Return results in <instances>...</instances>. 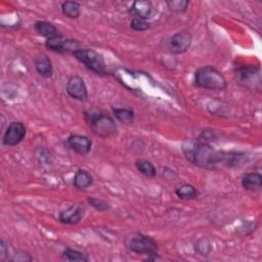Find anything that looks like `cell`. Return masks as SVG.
Masks as SVG:
<instances>
[{"instance_id": "cell-8", "label": "cell", "mask_w": 262, "mask_h": 262, "mask_svg": "<svg viewBox=\"0 0 262 262\" xmlns=\"http://www.w3.org/2000/svg\"><path fill=\"white\" fill-rule=\"evenodd\" d=\"M66 91L72 98L80 101H84L88 97V91L85 82L78 75H74L69 78Z\"/></svg>"}, {"instance_id": "cell-18", "label": "cell", "mask_w": 262, "mask_h": 262, "mask_svg": "<svg viewBox=\"0 0 262 262\" xmlns=\"http://www.w3.org/2000/svg\"><path fill=\"white\" fill-rule=\"evenodd\" d=\"M61 12L70 18H77L81 14V5L76 1H64L61 3Z\"/></svg>"}, {"instance_id": "cell-16", "label": "cell", "mask_w": 262, "mask_h": 262, "mask_svg": "<svg viewBox=\"0 0 262 262\" xmlns=\"http://www.w3.org/2000/svg\"><path fill=\"white\" fill-rule=\"evenodd\" d=\"M34 29L40 36L45 37L47 39L60 34L59 31L57 30V28L53 24L45 21V20L36 21L34 24Z\"/></svg>"}, {"instance_id": "cell-7", "label": "cell", "mask_w": 262, "mask_h": 262, "mask_svg": "<svg viewBox=\"0 0 262 262\" xmlns=\"http://www.w3.org/2000/svg\"><path fill=\"white\" fill-rule=\"evenodd\" d=\"M27 134V128L24 123L19 121H13L7 126L3 137L2 143L6 146H14L20 143Z\"/></svg>"}, {"instance_id": "cell-12", "label": "cell", "mask_w": 262, "mask_h": 262, "mask_svg": "<svg viewBox=\"0 0 262 262\" xmlns=\"http://www.w3.org/2000/svg\"><path fill=\"white\" fill-rule=\"evenodd\" d=\"M130 11L135 16V18H140L145 20L151 17V15L155 12V9L151 2L146 0H137L132 3Z\"/></svg>"}, {"instance_id": "cell-11", "label": "cell", "mask_w": 262, "mask_h": 262, "mask_svg": "<svg viewBox=\"0 0 262 262\" xmlns=\"http://www.w3.org/2000/svg\"><path fill=\"white\" fill-rule=\"evenodd\" d=\"M84 217V209L78 205H73L59 213V221L66 224H78Z\"/></svg>"}, {"instance_id": "cell-2", "label": "cell", "mask_w": 262, "mask_h": 262, "mask_svg": "<svg viewBox=\"0 0 262 262\" xmlns=\"http://www.w3.org/2000/svg\"><path fill=\"white\" fill-rule=\"evenodd\" d=\"M194 84L207 90H224L227 82L222 73L212 66L199 68L194 73Z\"/></svg>"}, {"instance_id": "cell-23", "label": "cell", "mask_w": 262, "mask_h": 262, "mask_svg": "<svg viewBox=\"0 0 262 262\" xmlns=\"http://www.w3.org/2000/svg\"><path fill=\"white\" fill-rule=\"evenodd\" d=\"M88 203L94 208L96 209L97 211H100V212H103V211H107L111 206L108 203H106L105 201L103 200H100V199H97V198H89L88 200Z\"/></svg>"}, {"instance_id": "cell-20", "label": "cell", "mask_w": 262, "mask_h": 262, "mask_svg": "<svg viewBox=\"0 0 262 262\" xmlns=\"http://www.w3.org/2000/svg\"><path fill=\"white\" fill-rule=\"evenodd\" d=\"M135 167L136 169L143 174L144 176L147 177H155L157 174V170L156 167L154 166V164L148 161V160H144V159H139L135 162Z\"/></svg>"}, {"instance_id": "cell-1", "label": "cell", "mask_w": 262, "mask_h": 262, "mask_svg": "<svg viewBox=\"0 0 262 262\" xmlns=\"http://www.w3.org/2000/svg\"><path fill=\"white\" fill-rule=\"evenodd\" d=\"M182 151L190 163L201 168L214 169L222 163L223 152L215 150L208 143L186 140L182 145Z\"/></svg>"}, {"instance_id": "cell-14", "label": "cell", "mask_w": 262, "mask_h": 262, "mask_svg": "<svg viewBox=\"0 0 262 262\" xmlns=\"http://www.w3.org/2000/svg\"><path fill=\"white\" fill-rule=\"evenodd\" d=\"M34 63H35L36 71L42 77L49 78L52 76V74H53L52 62L45 54H41V55L37 56L34 60Z\"/></svg>"}, {"instance_id": "cell-25", "label": "cell", "mask_w": 262, "mask_h": 262, "mask_svg": "<svg viewBox=\"0 0 262 262\" xmlns=\"http://www.w3.org/2000/svg\"><path fill=\"white\" fill-rule=\"evenodd\" d=\"M28 254H15L14 257L11 259V261H31L32 258L31 257H27Z\"/></svg>"}, {"instance_id": "cell-13", "label": "cell", "mask_w": 262, "mask_h": 262, "mask_svg": "<svg viewBox=\"0 0 262 262\" xmlns=\"http://www.w3.org/2000/svg\"><path fill=\"white\" fill-rule=\"evenodd\" d=\"M241 181H242V186L246 190H250V191L259 190L262 186V176L258 172H249L244 174Z\"/></svg>"}, {"instance_id": "cell-17", "label": "cell", "mask_w": 262, "mask_h": 262, "mask_svg": "<svg viewBox=\"0 0 262 262\" xmlns=\"http://www.w3.org/2000/svg\"><path fill=\"white\" fill-rule=\"evenodd\" d=\"M175 193L179 199L185 201L195 199L199 195V191L196 190V188L193 185L187 183L177 186L175 189Z\"/></svg>"}, {"instance_id": "cell-24", "label": "cell", "mask_w": 262, "mask_h": 262, "mask_svg": "<svg viewBox=\"0 0 262 262\" xmlns=\"http://www.w3.org/2000/svg\"><path fill=\"white\" fill-rule=\"evenodd\" d=\"M130 27L136 32H143V31H146L150 28V24L147 23L144 19L134 17L130 23Z\"/></svg>"}, {"instance_id": "cell-5", "label": "cell", "mask_w": 262, "mask_h": 262, "mask_svg": "<svg viewBox=\"0 0 262 262\" xmlns=\"http://www.w3.org/2000/svg\"><path fill=\"white\" fill-rule=\"evenodd\" d=\"M73 55L77 60L83 63L88 70L94 72L97 75H104L106 73L105 62L101 54L96 52L93 49L80 48L76 50Z\"/></svg>"}, {"instance_id": "cell-19", "label": "cell", "mask_w": 262, "mask_h": 262, "mask_svg": "<svg viewBox=\"0 0 262 262\" xmlns=\"http://www.w3.org/2000/svg\"><path fill=\"white\" fill-rule=\"evenodd\" d=\"M114 117L124 124H132L134 122V112L127 107H115L113 108Z\"/></svg>"}, {"instance_id": "cell-15", "label": "cell", "mask_w": 262, "mask_h": 262, "mask_svg": "<svg viewBox=\"0 0 262 262\" xmlns=\"http://www.w3.org/2000/svg\"><path fill=\"white\" fill-rule=\"evenodd\" d=\"M92 183H93V177L88 171L84 169H79L76 171L74 175V180H73V184L76 188L85 189L89 187Z\"/></svg>"}, {"instance_id": "cell-10", "label": "cell", "mask_w": 262, "mask_h": 262, "mask_svg": "<svg viewBox=\"0 0 262 262\" xmlns=\"http://www.w3.org/2000/svg\"><path fill=\"white\" fill-rule=\"evenodd\" d=\"M68 146L79 155H87L92 146V141L89 137L80 134H72L67 139Z\"/></svg>"}, {"instance_id": "cell-6", "label": "cell", "mask_w": 262, "mask_h": 262, "mask_svg": "<svg viewBox=\"0 0 262 262\" xmlns=\"http://www.w3.org/2000/svg\"><path fill=\"white\" fill-rule=\"evenodd\" d=\"M45 46L50 51L56 52V53H66L71 52L72 54L80 49V44L76 40H71L68 38H64L61 34L50 37L46 40Z\"/></svg>"}, {"instance_id": "cell-21", "label": "cell", "mask_w": 262, "mask_h": 262, "mask_svg": "<svg viewBox=\"0 0 262 262\" xmlns=\"http://www.w3.org/2000/svg\"><path fill=\"white\" fill-rule=\"evenodd\" d=\"M61 257H62L63 260H67V261H77V262H86V261H88V257L84 253L79 252L77 250L70 249V248H66L62 251Z\"/></svg>"}, {"instance_id": "cell-3", "label": "cell", "mask_w": 262, "mask_h": 262, "mask_svg": "<svg viewBox=\"0 0 262 262\" xmlns=\"http://www.w3.org/2000/svg\"><path fill=\"white\" fill-rule=\"evenodd\" d=\"M85 120L91 128L92 132L99 137H114L118 132V128L114 119L105 114L96 112L85 113Z\"/></svg>"}, {"instance_id": "cell-4", "label": "cell", "mask_w": 262, "mask_h": 262, "mask_svg": "<svg viewBox=\"0 0 262 262\" xmlns=\"http://www.w3.org/2000/svg\"><path fill=\"white\" fill-rule=\"evenodd\" d=\"M125 245L129 251L147 256H157L159 251L158 243L152 237L140 232L130 233L125 238Z\"/></svg>"}, {"instance_id": "cell-22", "label": "cell", "mask_w": 262, "mask_h": 262, "mask_svg": "<svg viewBox=\"0 0 262 262\" xmlns=\"http://www.w3.org/2000/svg\"><path fill=\"white\" fill-rule=\"evenodd\" d=\"M166 4L170 10L180 13L186 11L189 2L187 0H168L166 1Z\"/></svg>"}, {"instance_id": "cell-9", "label": "cell", "mask_w": 262, "mask_h": 262, "mask_svg": "<svg viewBox=\"0 0 262 262\" xmlns=\"http://www.w3.org/2000/svg\"><path fill=\"white\" fill-rule=\"evenodd\" d=\"M191 44V35L187 31L175 33L169 40V49L174 54L184 53Z\"/></svg>"}]
</instances>
